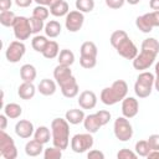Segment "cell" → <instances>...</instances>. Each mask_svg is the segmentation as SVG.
<instances>
[{
  "label": "cell",
  "mask_w": 159,
  "mask_h": 159,
  "mask_svg": "<svg viewBox=\"0 0 159 159\" xmlns=\"http://www.w3.org/2000/svg\"><path fill=\"white\" fill-rule=\"evenodd\" d=\"M60 53V46L56 41H48V43L46 45L45 50L42 51V55L45 58H48V60H52L55 57H57Z\"/></svg>",
  "instance_id": "cell-26"
},
{
  "label": "cell",
  "mask_w": 159,
  "mask_h": 159,
  "mask_svg": "<svg viewBox=\"0 0 159 159\" xmlns=\"http://www.w3.org/2000/svg\"><path fill=\"white\" fill-rule=\"evenodd\" d=\"M150 147L148 144V140H138L135 143V153L139 157H148L150 152Z\"/></svg>",
  "instance_id": "cell-35"
},
{
  "label": "cell",
  "mask_w": 159,
  "mask_h": 159,
  "mask_svg": "<svg viewBox=\"0 0 159 159\" xmlns=\"http://www.w3.org/2000/svg\"><path fill=\"white\" fill-rule=\"evenodd\" d=\"M48 15H50V10L43 5H39L32 10V16H35L40 20H46L48 17Z\"/></svg>",
  "instance_id": "cell-38"
},
{
  "label": "cell",
  "mask_w": 159,
  "mask_h": 159,
  "mask_svg": "<svg viewBox=\"0 0 159 159\" xmlns=\"http://www.w3.org/2000/svg\"><path fill=\"white\" fill-rule=\"evenodd\" d=\"M16 15L10 11V10H6V11H1L0 12V24L2 26H6V27H10V26H14L15 21H16Z\"/></svg>",
  "instance_id": "cell-30"
},
{
  "label": "cell",
  "mask_w": 159,
  "mask_h": 159,
  "mask_svg": "<svg viewBox=\"0 0 159 159\" xmlns=\"http://www.w3.org/2000/svg\"><path fill=\"white\" fill-rule=\"evenodd\" d=\"M26 52V46L22 41L20 40H16V41H12L9 43L6 51H5V56H6V60L11 63H16L19 62L22 56L25 55Z\"/></svg>",
  "instance_id": "cell-7"
},
{
  "label": "cell",
  "mask_w": 159,
  "mask_h": 159,
  "mask_svg": "<svg viewBox=\"0 0 159 159\" xmlns=\"http://www.w3.org/2000/svg\"><path fill=\"white\" fill-rule=\"evenodd\" d=\"M12 1L11 0H0V10L1 11H6L11 7Z\"/></svg>",
  "instance_id": "cell-47"
},
{
  "label": "cell",
  "mask_w": 159,
  "mask_h": 159,
  "mask_svg": "<svg viewBox=\"0 0 159 159\" xmlns=\"http://www.w3.org/2000/svg\"><path fill=\"white\" fill-rule=\"evenodd\" d=\"M50 12L56 16V17H61V16H65L70 12V7H68V4L65 1V0H61L58 2H56L55 5L50 6Z\"/></svg>",
  "instance_id": "cell-23"
},
{
  "label": "cell",
  "mask_w": 159,
  "mask_h": 159,
  "mask_svg": "<svg viewBox=\"0 0 159 159\" xmlns=\"http://www.w3.org/2000/svg\"><path fill=\"white\" fill-rule=\"evenodd\" d=\"M75 5L81 12H91L94 9V0H76Z\"/></svg>",
  "instance_id": "cell-33"
},
{
  "label": "cell",
  "mask_w": 159,
  "mask_h": 159,
  "mask_svg": "<svg viewBox=\"0 0 159 159\" xmlns=\"http://www.w3.org/2000/svg\"><path fill=\"white\" fill-rule=\"evenodd\" d=\"M128 93V84L123 80H117L111 87H106L101 92V101L106 106H113L119 101H123Z\"/></svg>",
  "instance_id": "cell-2"
},
{
  "label": "cell",
  "mask_w": 159,
  "mask_h": 159,
  "mask_svg": "<svg viewBox=\"0 0 159 159\" xmlns=\"http://www.w3.org/2000/svg\"><path fill=\"white\" fill-rule=\"evenodd\" d=\"M48 41H50V40H47L46 36L36 35V36H34V39H32V41H31V46H32V48H34L35 51L42 53V51L45 50V47H46V45L48 43Z\"/></svg>",
  "instance_id": "cell-31"
},
{
  "label": "cell",
  "mask_w": 159,
  "mask_h": 159,
  "mask_svg": "<svg viewBox=\"0 0 159 159\" xmlns=\"http://www.w3.org/2000/svg\"><path fill=\"white\" fill-rule=\"evenodd\" d=\"M43 157H45V159H60L62 157V150L53 145L51 148H46L45 149Z\"/></svg>",
  "instance_id": "cell-37"
},
{
  "label": "cell",
  "mask_w": 159,
  "mask_h": 159,
  "mask_svg": "<svg viewBox=\"0 0 159 159\" xmlns=\"http://www.w3.org/2000/svg\"><path fill=\"white\" fill-rule=\"evenodd\" d=\"M71 76H73V75H72L70 66H63V65L58 63V66H56L53 70V78L56 80L57 84H61L62 82L68 80Z\"/></svg>",
  "instance_id": "cell-16"
},
{
  "label": "cell",
  "mask_w": 159,
  "mask_h": 159,
  "mask_svg": "<svg viewBox=\"0 0 159 159\" xmlns=\"http://www.w3.org/2000/svg\"><path fill=\"white\" fill-rule=\"evenodd\" d=\"M43 31H45V34H46L47 37H51V39L57 37V36L61 34V25H60L58 21L51 20V21H48V22L45 25Z\"/></svg>",
  "instance_id": "cell-25"
},
{
  "label": "cell",
  "mask_w": 159,
  "mask_h": 159,
  "mask_svg": "<svg viewBox=\"0 0 159 159\" xmlns=\"http://www.w3.org/2000/svg\"><path fill=\"white\" fill-rule=\"evenodd\" d=\"M154 87H155V89L159 92V78H155V80H154Z\"/></svg>",
  "instance_id": "cell-54"
},
{
  "label": "cell",
  "mask_w": 159,
  "mask_h": 159,
  "mask_svg": "<svg viewBox=\"0 0 159 159\" xmlns=\"http://www.w3.org/2000/svg\"><path fill=\"white\" fill-rule=\"evenodd\" d=\"M138 155L137 153L129 150V149H120L118 153H117V158L118 159H135Z\"/></svg>",
  "instance_id": "cell-42"
},
{
  "label": "cell",
  "mask_w": 159,
  "mask_h": 159,
  "mask_svg": "<svg viewBox=\"0 0 159 159\" xmlns=\"http://www.w3.org/2000/svg\"><path fill=\"white\" fill-rule=\"evenodd\" d=\"M144 17L147 19V21L152 27H159V10L144 14Z\"/></svg>",
  "instance_id": "cell-40"
},
{
  "label": "cell",
  "mask_w": 159,
  "mask_h": 159,
  "mask_svg": "<svg viewBox=\"0 0 159 159\" xmlns=\"http://www.w3.org/2000/svg\"><path fill=\"white\" fill-rule=\"evenodd\" d=\"M135 26H137L142 32H144V34H149V32L153 30V27L149 25V22H148L147 19L144 17V15L138 16V17L135 19Z\"/></svg>",
  "instance_id": "cell-36"
},
{
  "label": "cell",
  "mask_w": 159,
  "mask_h": 159,
  "mask_svg": "<svg viewBox=\"0 0 159 159\" xmlns=\"http://www.w3.org/2000/svg\"><path fill=\"white\" fill-rule=\"evenodd\" d=\"M80 65L83 68H93L97 65V57H88V56H81L80 57Z\"/></svg>",
  "instance_id": "cell-41"
},
{
  "label": "cell",
  "mask_w": 159,
  "mask_h": 159,
  "mask_svg": "<svg viewBox=\"0 0 159 159\" xmlns=\"http://www.w3.org/2000/svg\"><path fill=\"white\" fill-rule=\"evenodd\" d=\"M57 57H58V63L63 65V66H71L75 62V53L67 48L61 50Z\"/></svg>",
  "instance_id": "cell-28"
},
{
  "label": "cell",
  "mask_w": 159,
  "mask_h": 159,
  "mask_svg": "<svg viewBox=\"0 0 159 159\" xmlns=\"http://www.w3.org/2000/svg\"><path fill=\"white\" fill-rule=\"evenodd\" d=\"M60 88H61V92L62 94L66 97V98H73L78 94L80 92V87H78V83L75 78V76H71L68 80H66L65 82H62L61 84H58Z\"/></svg>",
  "instance_id": "cell-13"
},
{
  "label": "cell",
  "mask_w": 159,
  "mask_h": 159,
  "mask_svg": "<svg viewBox=\"0 0 159 159\" xmlns=\"http://www.w3.org/2000/svg\"><path fill=\"white\" fill-rule=\"evenodd\" d=\"M87 157H88V159H103L104 158V154L102 152H99V150L93 149V150H91L87 154Z\"/></svg>",
  "instance_id": "cell-46"
},
{
  "label": "cell",
  "mask_w": 159,
  "mask_h": 159,
  "mask_svg": "<svg viewBox=\"0 0 159 159\" xmlns=\"http://www.w3.org/2000/svg\"><path fill=\"white\" fill-rule=\"evenodd\" d=\"M0 155L5 159H15L17 157V149L14 139L5 133V130L0 132Z\"/></svg>",
  "instance_id": "cell-6"
},
{
  "label": "cell",
  "mask_w": 159,
  "mask_h": 159,
  "mask_svg": "<svg viewBox=\"0 0 159 159\" xmlns=\"http://www.w3.org/2000/svg\"><path fill=\"white\" fill-rule=\"evenodd\" d=\"M142 50L153 52L155 55H158L159 52V42L154 39V37H148L142 42Z\"/></svg>",
  "instance_id": "cell-32"
},
{
  "label": "cell",
  "mask_w": 159,
  "mask_h": 159,
  "mask_svg": "<svg viewBox=\"0 0 159 159\" xmlns=\"http://www.w3.org/2000/svg\"><path fill=\"white\" fill-rule=\"evenodd\" d=\"M81 56H88V57H97V46L92 41H86L81 45L80 48Z\"/></svg>",
  "instance_id": "cell-27"
},
{
  "label": "cell",
  "mask_w": 159,
  "mask_h": 159,
  "mask_svg": "<svg viewBox=\"0 0 159 159\" xmlns=\"http://www.w3.org/2000/svg\"><path fill=\"white\" fill-rule=\"evenodd\" d=\"M34 0H15V4L19 6V7H27L32 4Z\"/></svg>",
  "instance_id": "cell-49"
},
{
  "label": "cell",
  "mask_w": 159,
  "mask_h": 159,
  "mask_svg": "<svg viewBox=\"0 0 159 159\" xmlns=\"http://www.w3.org/2000/svg\"><path fill=\"white\" fill-rule=\"evenodd\" d=\"M15 133L17 137L22 139H27L35 133L34 124L27 119H21L15 124Z\"/></svg>",
  "instance_id": "cell-14"
},
{
  "label": "cell",
  "mask_w": 159,
  "mask_h": 159,
  "mask_svg": "<svg viewBox=\"0 0 159 159\" xmlns=\"http://www.w3.org/2000/svg\"><path fill=\"white\" fill-rule=\"evenodd\" d=\"M83 125H84V129L88 132V133H97L98 129L102 127L101 122L98 120L97 118V114H88L84 117V120H83Z\"/></svg>",
  "instance_id": "cell-18"
},
{
  "label": "cell",
  "mask_w": 159,
  "mask_h": 159,
  "mask_svg": "<svg viewBox=\"0 0 159 159\" xmlns=\"http://www.w3.org/2000/svg\"><path fill=\"white\" fill-rule=\"evenodd\" d=\"M139 112V103L134 97H125L122 101V113L125 118H133Z\"/></svg>",
  "instance_id": "cell-12"
},
{
  "label": "cell",
  "mask_w": 159,
  "mask_h": 159,
  "mask_svg": "<svg viewBox=\"0 0 159 159\" xmlns=\"http://www.w3.org/2000/svg\"><path fill=\"white\" fill-rule=\"evenodd\" d=\"M12 27H14V35H15V37L17 40H20V41L27 40L30 37V35L32 34L31 27H30V21L25 16H17Z\"/></svg>",
  "instance_id": "cell-8"
},
{
  "label": "cell",
  "mask_w": 159,
  "mask_h": 159,
  "mask_svg": "<svg viewBox=\"0 0 159 159\" xmlns=\"http://www.w3.org/2000/svg\"><path fill=\"white\" fill-rule=\"evenodd\" d=\"M155 78H159V61L155 63Z\"/></svg>",
  "instance_id": "cell-53"
},
{
  "label": "cell",
  "mask_w": 159,
  "mask_h": 159,
  "mask_svg": "<svg viewBox=\"0 0 159 159\" xmlns=\"http://www.w3.org/2000/svg\"><path fill=\"white\" fill-rule=\"evenodd\" d=\"M4 113L10 119H16L22 114V108L17 103H7L4 106Z\"/></svg>",
  "instance_id": "cell-24"
},
{
  "label": "cell",
  "mask_w": 159,
  "mask_h": 159,
  "mask_svg": "<svg viewBox=\"0 0 159 159\" xmlns=\"http://www.w3.org/2000/svg\"><path fill=\"white\" fill-rule=\"evenodd\" d=\"M155 76L152 72H142L137 77V81L134 83V92L139 98H147L150 96L153 86H154Z\"/></svg>",
  "instance_id": "cell-3"
},
{
  "label": "cell",
  "mask_w": 159,
  "mask_h": 159,
  "mask_svg": "<svg viewBox=\"0 0 159 159\" xmlns=\"http://www.w3.org/2000/svg\"><path fill=\"white\" fill-rule=\"evenodd\" d=\"M148 158H159V150H150Z\"/></svg>",
  "instance_id": "cell-52"
},
{
  "label": "cell",
  "mask_w": 159,
  "mask_h": 159,
  "mask_svg": "<svg viewBox=\"0 0 159 159\" xmlns=\"http://www.w3.org/2000/svg\"><path fill=\"white\" fill-rule=\"evenodd\" d=\"M84 112L82 111V109H76V108H73V109H68L67 112H66V114H65V118H66V120L70 123V124H80V123H82L83 120H84Z\"/></svg>",
  "instance_id": "cell-20"
},
{
  "label": "cell",
  "mask_w": 159,
  "mask_h": 159,
  "mask_svg": "<svg viewBox=\"0 0 159 159\" xmlns=\"http://www.w3.org/2000/svg\"><path fill=\"white\" fill-rule=\"evenodd\" d=\"M35 93H36V88H35V86L32 84V82H24V83H21V84L19 86V88H17V94H19V97H20L21 99H25V101L31 99V98L35 96Z\"/></svg>",
  "instance_id": "cell-17"
},
{
  "label": "cell",
  "mask_w": 159,
  "mask_h": 159,
  "mask_svg": "<svg viewBox=\"0 0 159 159\" xmlns=\"http://www.w3.org/2000/svg\"><path fill=\"white\" fill-rule=\"evenodd\" d=\"M148 144L152 150H159V134H152L148 138Z\"/></svg>",
  "instance_id": "cell-44"
},
{
  "label": "cell",
  "mask_w": 159,
  "mask_h": 159,
  "mask_svg": "<svg viewBox=\"0 0 159 159\" xmlns=\"http://www.w3.org/2000/svg\"><path fill=\"white\" fill-rule=\"evenodd\" d=\"M52 143L61 150L67 149L70 144V123L66 118H55L51 122Z\"/></svg>",
  "instance_id": "cell-1"
},
{
  "label": "cell",
  "mask_w": 159,
  "mask_h": 159,
  "mask_svg": "<svg viewBox=\"0 0 159 159\" xmlns=\"http://www.w3.org/2000/svg\"><path fill=\"white\" fill-rule=\"evenodd\" d=\"M93 137L92 133H80L72 137L71 139V149L75 153H84L93 147Z\"/></svg>",
  "instance_id": "cell-5"
},
{
  "label": "cell",
  "mask_w": 159,
  "mask_h": 159,
  "mask_svg": "<svg viewBox=\"0 0 159 159\" xmlns=\"http://www.w3.org/2000/svg\"><path fill=\"white\" fill-rule=\"evenodd\" d=\"M37 88L42 96H52L56 92V83L50 78H43L40 81Z\"/></svg>",
  "instance_id": "cell-19"
},
{
  "label": "cell",
  "mask_w": 159,
  "mask_h": 159,
  "mask_svg": "<svg viewBox=\"0 0 159 159\" xmlns=\"http://www.w3.org/2000/svg\"><path fill=\"white\" fill-rule=\"evenodd\" d=\"M96 114H97V118H98V120L101 122L102 127H103V125H106V124L109 122V119H111V113H109L108 111L102 109V111L96 112Z\"/></svg>",
  "instance_id": "cell-43"
},
{
  "label": "cell",
  "mask_w": 159,
  "mask_h": 159,
  "mask_svg": "<svg viewBox=\"0 0 159 159\" xmlns=\"http://www.w3.org/2000/svg\"><path fill=\"white\" fill-rule=\"evenodd\" d=\"M155 57H157L155 53L145 51V50H140V53H138L137 57L133 60V67L138 71L147 70L154 63Z\"/></svg>",
  "instance_id": "cell-10"
},
{
  "label": "cell",
  "mask_w": 159,
  "mask_h": 159,
  "mask_svg": "<svg viewBox=\"0 0 159 159\" xmlns=\"http://www.w3.org/2000/svg\"><path fill=\"white\" fill-rule=\"evenodd\" d=\"M7 116L4 113V114H0V129L1 130H5L6 125H7Z\"/></svg>",
  "instance_id": "cell-50"
},
{
  "label": "cell",
  "mask_w": 159,
  "mask_h": 159,
  "mask_svg": "<svg viewBox=\"0 0 159 159\" xmlns=\"http://www.w3.org/2000/svg\"><path fill=\"white\" fill-rule=\"evenodd\" d=\"M149 7L153 11H158L159 10V0H149Z\"/></svg>",
  "instance_id": "cell-51"
},
{
  "label": "cell",
  "mask_w": 159,
  "mask_h": 159,
  "mask_svg": "<svg viewBox=\"0 0 159 159\" xmlns=\"http://www.w3.org/2000/svg\"><path fill=\"white\" fill-rule=\"evenodd\" d=\"M36 75H37L36 68L30 63L22 65L20 68V77L24 82H34V80L36 78Z\"/></svg>",
  "instance_id": "cell-21"
},
{
  "label": "cell",
  "mask_w": 159,
  "mask_h": 159,
  "mask_svg": "<svg viewBox=\"0 0 159 159\" xmlns=\"http://www.w3.org/2000/svg\"><path fill=\"white\" fill-rule=\"evenodd\" d=\"M113 132L114 135L118 140L120 142H128L129 139H132L133 137V128L132 124L129 123V120L123 116V117H118L114 120V125H113Z\"/></svg>",
  "instance_id": "cell-4"
},
{
  "label": "cell",
  "mask_w": 159,
  "mask_h": 159,
  "mask_svg": "<svg viewBox=\"0 0 159 159\" xmlns=\"http://www.w3.org/2000/svg\"><path fill=\"white\" fill-rule=\"evenodd\" d=\"M42 145L43 144L40 143V142H37L35 138L32 140H29L26 143V145H25V153H26V155H29V157H37V155H40L42 153V150H43V147Z\"/></svg>",
  "instance_id": "cell-22"
},
{
  "label": "cell",
  "mask_w": 159,
  "mask_h": 159,
  "mask_svg": "<svg viewBox=\"0 0 159 159\" xmlns=\"http://www.w3.org/2000/svg\"><path fill=\"white\" fill-rule=\"evenodd\" d=\"M128 4H130V5H137V4H139V1L140 0H125Z\"/></svg>",
  "instance_id": "cell-55"
},
{
  "label": "cell",
  "mask_w": 159,
  "mask_h": 159,
  "mask_svg": "<svg viewBox=\"0 0 159 159\" xmlns=\"http://www.w3.org/2000/svg\"><path fill=\"white\" fill-rule=\"evenodd\" d=\"M34 1H36L39 5H43V6H52V5H55L56 2H58V1H61V0H34Z\"/></svg>",
  "instance_id": "cell-48"
},
{
  "label": "cell",
  "mask_w": 159,
  "mask_h": 159,
  "mask_svg": "<svg viewBox=\"0 0 159 159\" xmlns=\"http://www.w3.org/2000/svg\"><path fill=\"white\" fill-rule=\"evenodd\" d=\"M125 0H106V5L109 7V9H119L124 5Z\"/></svg>",
  "instance_id": "cell-45"
},
{
  "label": "cell",
  "mask_w": 159,
  "mask_h": 159,
  "mask_svg": "<svg viewBox=\"0 0 159 159\" xmlns=\"http://www.w3.org/2000/svg\"><path fill=\"white\" fill-rule=\"evenodd\" d=\"M83 22H84V15H83V12H81L78 10L70 11L66 15L65 25H66V29L70 32H77V31H80L81 27L83 26Z\"/></svg>",
  "instance_id": "cell-9"
},
{
  "label": "cell",
  "mask_w": 159,
  "mask_h": 159,
  "mask_svg": "<svg viewBox=\"0 0 159 159\" xmlns=\"http://www.w3.org/2000/svg\"><path fill=\"white\" fill-rule=\"evenodd\" d=\"M50 137H51L50 129H48L47 127H45V125L39 127V128L35 130V133H34V138H35L37 142L42 143V144L48 143V142H50Z\"/></svg>",
  "instance_id": "cell-29"
},
{
  "label": "cell",
  "mask_w": 159,
  "mask_h": 159,
  "mask_svg": "<svg viewBox=\"0 0 159 159\" xmlns=\"http://www.w3.org/2000/svg\"><path fill=\"white\" fill-rule=\"evenodd\" d=\"M125 37H128V35H127V32H125L124 30H116V31L111 35V39H109L111 45L116 48Z\"/></svg>",
  "instance_id": "cell-34"
},
{
  "label": "cell",
  "mask_w": 159,
  "mask_h": 159,
  "mask_svg": "<svg viewBox=\"0 0 159 159\" xmlns=\"http://www.w3.org/2000/svg\"><path fill=\"white\" fill-rule=\"evenodd\" d=\"M78 104L82 109H92L97 104V96L92 91H83L78 97Z\"/></svg>",
  "instance_id": "cell-15"
},
{
  "label": "cell",
  "mask_w": 159,
  "mask_h": 159,
  "mask_svg": "<svg viewBox=\"0 0 159 159\" xmlns=\"http://www.w3.org/2000/svg\"><path fill=\"white\" fill-rule=\"evenodd\" d=\"M116 50H117L118 55L122 56L125 60H134L137 57V55H138V48H137V46L134 45V42L129 37H125L116 47Z\"/></svg>",
  "instance_id": "cell-11"
},
{
  "label": "cell",
  "mask_w": 159,
  "mask_h": 159,
  "mask_svg": "<svg viewBox=\"0 0 159 159\" xmlns=\"http://www.w3.org/2000/svg\"><path fill=\"white\" fill-rule=\"evenodd\" d=\"M29 21H30V27H31L32 34H39L41 30L45 29L43 20H40V19H37V17H35V16H31V17L29 19Z\"/></svg>",
  "instance_id": "cell-39"
}]
</instances>
